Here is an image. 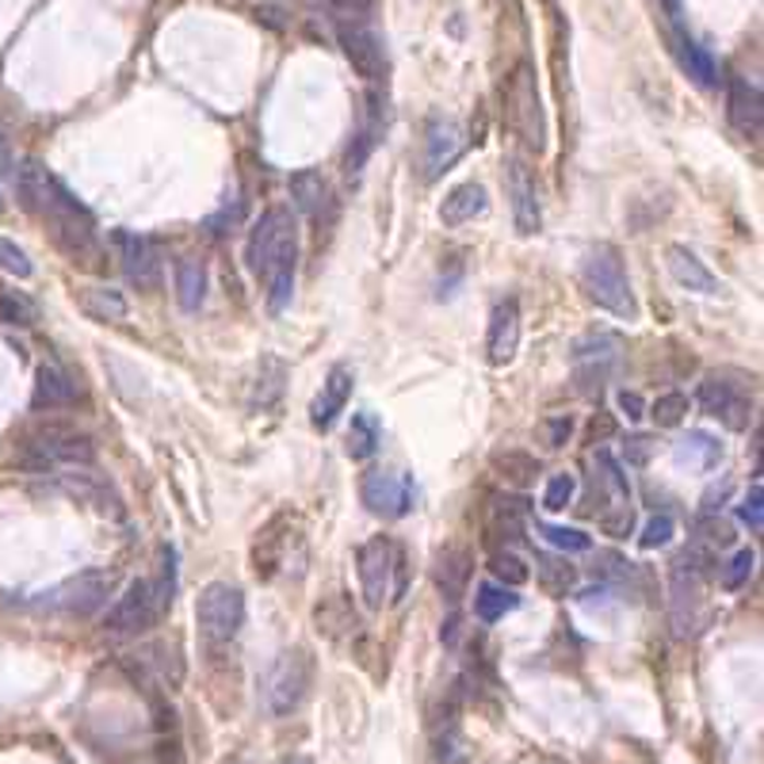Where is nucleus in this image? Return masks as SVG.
Wrapping results in <instances>:
<instances>
[{
	"label": "nucleus",
	"instance_id": "f257e3e1",
	"mask_svg": "<svg viewBox=\"0 0 764 764\" xmlns=\"http://www.w3.org/2000/svg\"><path fill=\"white\" fill-rule=\"evenodd\" d=\"M245 260L249 272L268 280V306L272 314L287 310L291 295H295V265H298V230L295 214L287 207H272L260 214L252 226L249 245H245Z\"/></svg>",
	"mask_w": 764,
	"mask_h": 764
},
{
	"label": "nucleus",
	"instance_id": "f03ea898",
	"mask_svg": "<svg viewBox=\"0 0 764 764\" xmlns=\"http://www.w3.org/2000/svg\"><path fill=\"white\" fill-rule=\"evenodd\" d=\"M161 559H165V566H161L157 581H153V577H138V581H130L127 592L111 604V612H107V631H111V635H142V631H150L153 623L161 620V612L173 604V589H176L173 551L165 546Z\"/></svg>",
	"mask_w": 764,
	"mask_h": 764
},
{
	"label": "nucleus",
	"instance_id": "7ed1b4c3",
	"mask_svg": "<svg viewBox=\"0 0 764 764\" xmlns=\"http://www.w3.org/2000/svg\"><path fill=\"white\" fill-rule=\"evenodd\" d=\"M581 287L600 310L615 314V318H635V298H631L627 268L615 245L600 242L585 252L581 260Z\"/></svg>",
	"mask_w": 764,
	"mask_h": 764
},
{
	"label": "nucleus",
	"instance_id": "20e7f679",
	"mask_svg": "<svg viewBox=\"0 0 764 764\" xmlns=\"http://www.w3.org/2000/svg\"><path fill=\"white\" fill-rule=\"evenodd\" d=\"M314 684V658L306 650H283L280 658L272 661V669L260 681V704L272 719H283V715L298 712L303 700L310 696Z\"/></svg>",
	"mask_w": 764,
	"mask_h": 764
},
{
	"label": "nucleus",
	"instance_id": "39448f33",
	"mask_svg": "<svg viewBox=\"0 0 764 764\" xmlns=\"http://www.w3.org/2000/svg\"><path fill=\"white\" fill-rule=\"evenodd\" d=\"M20 462L27 470H54V467H92L96 462V447L84 432L61 428V424H46V428L31 432L23 439Z\"/></svg>",
	"mask_w": 764,
	"mask_h": 764
},
{
	"label": "nucleus",
	"instance_id": "423d86ee",
	"mask_svg": "<svg viewBox=\"0 0 764 764\" xmlns=\"http://www.w3.org/2000/svg\"><path fill=\"white\" fill-rule=\"evenodd\" d=\"M712 559L704 551H684L681 559L673 562V631L677 638H689L700 631L704 623V581L712 574Z\"/></svg>",
	"mask_w": 764,
	"mask_h": 764
},
{
	"label": "nucleus",
	"instance_id": "0eeeda50",
	"mask_svg": "<svg viewBox=\"0 0 764 764\" xmlns=\"http://www.w3.org/2000/svg\"><path fill=\"white\" fill-rule=\"evenodd\" d=\"M196 623L207 646H226L245 623V592L230 581H211L196 600Z\"/></svg>",
	"mask_w": 764,
	"mask_h": 764
},
{
	"label": "nucleus",
	"instance_id": "6e6552de",
	"mask_svg": "<svg viewBox=\"0 0 764 764\" xmlns=\"http://www.w3.org/2000/svg\"><path fill=\"white\" fill-rule=\"evenodd\" d=\"M111 585H115L111 569H81L77 577L61 581L58 589L43 592L38 608H46V612H61V615H92L107 604Z\"/></svg>",
	"mask_w": 764,
	"mask_h": 764
},
{
	"label": "nucleus",
	"instance_id": "1a4fd4ad",
	"mask_svg": "<svg viewBox=\"0 0 764 764\" xmlns=\"http://www.w3.org/2000/svg\"><path fill=\"white\" fill-rule=\"evenodd\" d=\"M46 219H50V226H54V242H58L69 257L73 260L96 257V222H92V214L84 211L61 184H58V191H54L50 207H46Z\"/></svg>",
	"mask_w": 764,
	"mask_h": 764
},
{
	"label": "nucleus",
	"instance_id": "9d476101",
	"mask_svg": "<svg viewBox=\"0 0 764 764\" xmlns=\"http://www.w3.org/2000/svg\"><path fill=\"white\" fill-rule=\"evenodd\" d=\"M508 119H513L516 134L531 145V150H543V104H539V89L536 77H531V66H520L513 73V84H508Z\"/></svg>",
	"mask_w": 764,
	"mask_h": 764
},
{
	"label": "nucleus",
	"instance_id": "9b49d317",
	"mask_svg": "<svg viewBox=\"0 0 764 764\" xmlns=\"http://www.w3.org/2000/svg\"><path fill=\"white\" fill-rule=\"evenodd\" d=\"M620 352H623V341L612 333H597V337H585V341L574 344V379H577V390L581 393H597L600 386L608 383L612 367L620 364Z\"/></svg>",
	"mask_w": 764,
	"mask_h": 764
},
{
	"label": "nucleus",
	"instance_id": "f8f14e48",
	"mask_svg": "<svg viewBox=\"0 0 764 764\" xmlns=\"http://www.w3.org/2000/svg\"><path fill=\"white\" fill-rule=\"evenodd\" d=\"M700 405H704L707 416H719L730 432H745L753 421V398L742 390L738 383L722 379V375H707L700 383Z\"/></svg>",
	"mask_w": 764,
	"mask_h": 764
},
{
	"label": "nucleus",
	"instance_id": "ddd939ff",
	"mask_svg": "<svg viewBox=\"0 0 764 764\" xmlns=\"http://www.w3.org/2000/svg\"><path fill=\"white\" fill-rule=\"evenodd\" d=\"M360 497L383 520H401L413 508V482H409V474H398V470H372L360 482Z\"/></svg>",
	"mask_w": 764,
	"mask_h": 764
},
{
	"label": "nucleus",
	"instance_id": "4468645a",
	"mask_svg": "<svg viewBox=\"0 0 764 764\" xmlns=\"http://www.w3.org/2000/svg\"><path fill=\"white\" fill-rule=\"evenodd\" d=\"M115 249H119V260H122V275L130 283H138L142 291L157 287L161 283V252L150 237H138V234H127V230H115L111 234Z\"/></svg>",
	"mask_w": 764,
	"mask_h": 764
},
{
	"label": "nucleus",
	"instance_id": "2eb2a0df",
	"mask_svg": "<svg viewBox=\"0 0 764 764\" xmlns=\"http://www.w3.org/2000/svg\"><path fill=\"white\" fill-rule=\"evenodd\" d=\"M462 145V127L455 119H432L428 130H424V153H421V168H424V180H439L447 168L459 161Z\"/></svg>",
	"mask_w": 764,
	"mask_h": 764
},
{
	"label": "nucleus",
	"instance_id": "dca6fc26",
	"mask_svg": "<svg viewBox=\"0 0 764 764\" xmlns=\"http://www.w3.org/2000/svg\"><path fill=\"white\" fill-rule=\"evenodd\" d=\"M360 566V589H364L367 608H383L386 592H390V574H393V546L386 539H367L356 554Z\"/></svg>",
	"mask_w": 764,
	"mask_h": 764
},
{
	"label": "nucleus",
	"instance_id": "f3484780",
	"mask_svg": "<svg viewBox=\"0 0 764 764\" xmlns=\"http://www.w3.org/2000/svg\"><path fill=\"white\" fill-rule=\"evenodd\" d=\"M341 50L364 81H383L386 77V50L367 23H341Z\"/></svg>",
	"mask_w": 764,
	"mask_h": 764
},
{
	"label": "nucleus",
	"instance_id": "a211bd4d",
	"mask_svg": "<svg viewBox=\"0 0 764 764\" xmlns=\"http://www.w3.org/2000/svg\"><path fill=\"white\" fill-rule=\"evenodd\" d=\"M520 349V306L516 298L493 306L490 314V337H485V352H490V364H508Z\"/></svg>",
	"mask_w": 764,
	"mask_h": 764
},
{
	"label": "nucleus",
	"instance_id": "6ab92c4d",
	"mask_svg": "<svg viewBox=\"0 0 764 764\" xmlns=\"http://www.w3.org/2000/svg\"><path fill=\"white\" fill-rule=\"evenodd\" d=\"M470 574H474V559H470L467 546H444L436 554V566H432V581L436 589L444 592L447 600H459L467 597V585H470Z\"/></svg>",
	"mask_w": 764,
	"mask_h": 764
},
{
	"label": "nucleus",
	"instance_id": "aec40b11",
	"mask_svg": "<svg viewBox=\"0 0 764 764\" xmlns=\"http://www.w3.org/2000/svg\"><path fill=\"white\" fill-rule=\"evenodd\" d=\"M352 383H356V379H352L349 367H333V372L326 375L321 393L314 398V405H310L314 428H333L337 416L344 413V405H349V398H352Z\"/></svg>",
	"mask_w": 764,
	"mask_h": 764
},
{
	"label": "nucleus",
	"instance_id": "412c9836",
	"mask_svg": "<svg viewBox=\"0 0 764 764\" xmlns=\"http://www.w3.org/2000/svg\"><path fill=\"white\" fill-rule=\"evenodd\" d=\"M727 107H730V122H734L738 134L745 138H761V122H764V107H761V89L742 77L730 81V96H727Z\"/></svg>",
	"mask_w": 764,
	"mask_h": 764
},
{
	"label": "nucleus",
	"instance_id": "4be33fe9",
	"mask_svg": "<svg viewBox=\"0 0 764 764\" xmlns=\"http://www.w3.org/2000/svg\"><path fill=\"white\" fill-rule=\"evenodd\" d=\"M508 196H513L516 230L524 237H531L539 230V199H536V180H531L524 165H508Z\"/></svg>",
	"mask_w": 764,
	"mask_h": 764
},
{
	"label": "nucleus",
	"instance_id": "5701e85b",
	"mask_svg": "<svg viewBox=\"0 0 764 764\" xmlns=\"http://www.w3.org/2000/svg\"><path fill=\"white\" fill-rule=\"evenodd\" d=\"M15 191H20L23 211L46 214V207H50L54 191H58V180H54V176L46 173V168L38 165V161H23V165L15 168Z\"/></svg>",
	"mask_w": 764,
	"mask_h": 764
},
{
	"label": "nucleus",
	"instance_id": "b1692460",
	"mask_svg": "<svg viewBox=\"0 0 764 764\" xmlns=\"http://www.w3.org/2000/svg\"><path fill=\"white\" fill-rule=\"evenodd\" d=\"M666 265H669V275H673L681 287L696 291V295H715V291H719V280H715L704 268V260L692 249H684V245H673V249L666 252Z\"/></svg>",
	"mask_w": 764,
	"mask_h": 764
},
{
	"label": "nucleus",
	"instance_id": "393cba45",
	"mask_svg": "<svg viewBox=\"0 0 764 764\" xmlns=\"http://www.w3.org/2000/svg\"><path fill=\"white\" fill-rule=\"evenodd\" d=\"M490 207V196H485L482 184H459V188L447 191L444 207H439V219L447 226H462V222H474L478 214H485Z\"/></svg>",
	"mask_w": 764,
	"mask_h": 764
},
{
	"label": "nucleus",
	"instance_id": "a878e982",
	"mask_svg": "<svg viewBox=\"0 0 764 764\" xmlns=\"http://www.w3.org/2000/svg\"><path fill=\"white\" fill-rule=\"evenodd\" d=\"M77 398V386L61 367L43 364L35 375V393H31V405L35 409H66Z\"/></svg>",
	"mask_w": 764,
	"mask_h": 764
},
{
	"label": "nucleus",
	"instance_id": "bb28decb",
	"mask_svg": "<svg viewBox=\"0 0 764 764\" xmlns=\"http://www.w3.org/2000/svg\"><path fill=\"white\" fill-rule=\"evenodd\" d=\"M207 298V265L199 257H180L176 260V303L180 310L196 314Z\"/></svg>",
	"mask_w": 764,
	"mask_h": 764
},
{
	"label": "nucleus",
	"instance_id": "cd10ccee",
	"mask_svg": "<svg viewBox=\"0 0 764 764\" xmlns=\"http://www.w3.org/2000/svg\"><path fill=\"white\" fill-rule=\"evenodd\" d=\"M66 490L73 493V497L89 501V505H96L99 513H111V516H122V505L119 497H115V490L104 482V478H96L92 470H77V474H66Z\"/></svg>",
	"mask_w": 764,
	"mask_h": 764
},
{
	"label": "nucleus",
	"instance_id": "c85d7f7f",
	"mask_svg": "<svg viewBox=\"0 0 764 764\" xmlns=\"http://www.w3.org/2000/svg\"><path fill=\"white\" fill-rule=\"evenodd\" d=\"M291 199H295V207L303 214H314V219L321 222V207H329V184L321 173H314V168H303V173L291 176Z\"/></svg>",
	"mask_w": 764,
	"mask_h": 764
},
{
	"label": "nucleus",
	"instance_id": "c756f323",
	"mask_svg": "<svg viewBox=\"0 0 764 764\" xmlns=\"http://www.w3.org/2000/svg\"><path fill=\"white\" fill-rule=\"evenodd\" d=\"M673 455H677V462H681V467L715 470V467H719V459H722V444L715 436H707V432H689V436L673 447Z\"/></svg>",
	"mask_w": 764,
	"mask_h": 764
},
{
	"label": "nucleus",
	"instance_id": "7c9ffc66",
	"mask_svg": "<svg viewBox=\"0 0 764 764\" xmlns=\"http://www.w3.org/2000/svg\"><path fill=\"white\" fill-rule=\"evenodd\" d=\"M77 306H81L92 321L127 318V298H122V291H111V287H84L81 295H77Z\"/></svg>",
	"mask_w": 764,
	"mask_h": 764
},
{
	"label": "nucleus",
	"instance_id": "2f4dec72",
	"mask_svg": "<svg viewBox=\"0 0 764 764\" xmlns=\"http://www.w3.org/2000/svg\"><path fill=\"white\" fill-rule=\"evenodd\" d=\"M516 608H520V597H516L508 585H478V592H474V615L482 623L505 620V615L516 612Z\"/></svg>",
	"mask_w": 764,
	"mask_h": 764
},
{
	"label": "nucleus",
	"instance_id": "473e14b6",
	"mask_svg": "<svg viewBox=\"0 0 764 764\" xmlns=\"http://www.w3.org/2000/svg\"><path fill=\"white\" fill-rule=\"evenodd\" d=\"M536 574H539V589H543L546 597H566L577 585V566H569L566 559H554V554H539Z\"/></svg>",
	"mask_w": 764,
	"mask_h": 764
},
{
	"label": "nucleus",
	"instance_id": "72a5a7b5",
	"mask_svg": "<svg viewBox=\"0 0 764 764\" xmlns=\"http://www.w3.org/2000/svg\"><path fill=\"white\" fill-rule=\"evenodd\" d=\"M379 439H383V428H379V416L375 413H356L349 424V455L352 459H372L379 451Z\"/></svg>",
	"mask_w": 764,
	"mask_h": 764
},
{
	"label": "nucleus",
	"instance_id": "f704fd0d",
	"mask_svg": "<svg viewBox=\"0 0 764 764\" xmlns=\"http://www.w3.org/2000/svg\"><path fill=\"white\" fill-rule=\"evenodd\" d=\"M493 470H497L508 485L524 490V485L536 482L539 459H536V455H528V451H497V455H493Z\"/></svg>",
	"mask_w": 764,
	"mask_h": 764
},
{
	"label": "nucleus",
	"instance_id": "c9c22d12",
	"mask_svg": "<svg viewBox=\"0 0 764 764\" xmlns=\"http://www.w3.org/2000/svg\"><path fill=\"white\" fill-rule=\"evenodd\" d=\"M314 620H318V627L326 631V635H341V631L356 627V612H352L349 600H344L341 592H333V597L321 600L318 612H314Z\"/></svg>",
	"mask_w": 764,
	"mask_h": 764
},
{
	"label": "nucleus",
	"instance_id": "e433bc0d",
	"mask_svg": "<svg viewBox=\"0 0 764 764\" xmlns=\"http://www.w3.org/2000/svg\"><path fill=\"white\" fill-rule=\"evenodd\" d=\"M520 501H493V508H490V524H485V531L490 536H501V539H516L520 536Z\"/></svg>",
	"mask_w": 764,
	"mask_h": 764
},
{
	"label": "nucleus",
	"instance_id": "4c0bfd02",
	"mask_svg": "<svg viewBox=\"0 0 764 764\" xmlns=\"http://www.w3.org/2000/svg\"><path fill=\"white\" fill-rule=\"evenodd\" d=\"M681 61H684V69H689V77L696 84H715V61H712V54H707L700 43H692V38H681Z\"/></svg>",
	"mask_w": 764,
	"mask_h": 764
},
{
	"label": "nucleus",
	"instance_id": "58836bf2",
	"mask_svg": "<svg viewBox=\"0 0 764 764\" xmlns=\"http://www.w3.org/2000/svg\"><path fill=\"white\" fill-rule=\"evenodd\" d=\"M753 566H757V554H753L750 546H745V551H738L734 559H730L727 566L719 569V585H722L727 592H738V589H742V585L753 577Z\"/></svg>",
	"mask_w": 764,
	"mask_h": 764
},
{
	"label": "nucleus",
	"instance_id": "ea45409f",
	"mask_svg": "<svg viewBox=\"0 0 764 764\" xmlns=\"http://www.w3.org/2000/svg\"><path fill=\"white\" fill-rule=\"evenodd\" d=\"M592 574L600 577V581H615V585H627L631 577L638 574L635 562H627L623 554H612V551H600L597 554V566H592Z\"/></svg>",
	"mask_w": 764,
	"mask_h": 764
},
{
	"label": "nucleus",
	"instance_id": "a19ab883",
	"mask_svg": "<svg viewBox=\"0 0 764 764\" xmlns=\"http://www.w3.org/2000/svg\"><path fill=\"white\" fill-rule=\"evenodd\" d=\"M490 574L497 577L501 585H508V589H516V585H524L528 581V574L531 569L524 566V559H516V554H508V551H497L490 559Z\"/></svg>",
	"mask_w": 764,
	"mask_h": 764
},
{
	"label": "nucleus",
	"instance_id": "79ce46f5",
	"mask_svg": "<svg viewBox=\"0 0 764 764\" xmlns=\"http://www.w3.org/2000/svg\"><path fill=\"white\" fill-rule=\"evenodd\" d=\"M689 413V398L684 393H661L658 401L650 405V416L658 421V428H677Z\"/></svg>",
	"mask_w": 764,
	"mask_h": 764
},
{
	"label": "nucleus",
	"instance_id": "37998d69",
	"mask_svg": "<svg viewBox=\"0 0 764 764\" xmlns=\"http://www.w3.org/2000/svg\"><path fill=\"white\" fill-rule=\"evenodd\" d=\"M696 536H700V546H730L734 543V528L719 516H700L696 520Z\"/></svg>",
	"mask_w": 764,
	"mask_h": 764
},
{
	"label": "nucleus",
	"instance_id": "c03bdc74",
	"mask_svg": "<svg viewBox=\"0 0 764 764\" xmlns=\"http://www.w3.org/2000/svg\"><path fill=\"white\" fill-rule=\"evenodd\" d=\"M0 268H4L8 275H15V280H31V272H35L27 252L15 242H8V237H0Z\"/></svg>",
	"mask_w": 764,
	"mask_h": 764
},
{
	"label": "nucleus",
	"instance_id": "a18cd8bd",
	"mask_svg": "<svg viewBox=\"0 0 764 764\" xmlns=\"http://www.w3.org/2000/svg\"><path fill=\"white\" fill-rule=\"evenodd\" d=\"M0 318H4L8 326H31L38 314H35V303H27L23 295L4 291V295H0Z\"/></svg>",
	"mask_w": 764,
	"mask_h": 764
},
{
	"label": "nucleus",
	"instance_id": "49530a36",
	"mask_svg": "<svg viewBox=\"0 0 764 764\" xmlns=\"http://www.w3.org/2000/svg\"><path fill=\"white\" fill-rule=\"evenodd\" d=\"M543 536L551 546H559V551H589L592 539L585 536V531L577 528H559V524H543Z\"/></svg>",
	"mask_w": 764,
	"mask_h": 764
},
{
	"label": "nucleus",
	"instance_id": "de8ad7c7",
	"mask_svg": "<svg viewBox=\"0 0 764 764\" xmlns=\"http://www.w3.org/2000/svg\"><path fill=\"white\" fill-rule=\"evenodd\" d=\"M600 528L612 539H627L635 531V508L631 505H615L612 513H600Z\"/></svg>",
	"mask_w": 764,
	"mask_h": 764
},
{
	"label": "nucleus",
	"instance_id": "09e8293b",
	"mask_svg": "<svg viewBox=\"0 0 764 764\" xmlns=\"http://www.w3.org/2000/svg\"><path fill=\"white\" fill-rule=\"evenodd\" d=\"M574 490H577L574 474H554L551 482H546L543 505L551 508V513H562V508H566L569 501H574Z\"/></svg>",
	"mask_w": 764,
	"mask_h": 764
},
{
	"label": "nucleus",
	"instance_id": "8fccbe9b",
	"mask_svg": "<svg viewBox=\"0 0 764 764\" xmlns=\"http://www.w3.org/2000/svg\"><path fill=\"white\" fill-rule=\"evenodd\" d=\"M372 8H375V0H329V12L341 23H367Z\"/></svg>",
	"mask_w": 764,
	"mask_h": 764
},
{
	"label": "nucleus",
	"instance_id": "3c124183",
	"mask_svg": "<svg viewBox=\"0 0 764 764\" xmlns=\"http://www.w3.org/2000/svg\"><path fill=\"white\" fill-rule=\"evenodd\" d=\"M673 531H677V524L669 520V516H654V520L646 524V531H643V539H638V543H643L646 551H658V546H666L669 539H673Z\"/></svg>",
	"mask_w": 764,
	"mask_h": 764
},
{
	"label": "nucleus",
	"instance_id": "603ef678",
	"mask_svg": "<svg viewBox=\"0 0 764 764\" xmlns=\"http://www.w3.org/2000/svg\"><path fill=\"white\" fill-rule=\"evenodd\" d=\"M569 432H574V416H569V413L551 416V421L543 424V444L546 447H562L569 439Z\"/></svg>",
	"mask_w": 764,
	"mask_h": 764
},
{
	"label": "nucleus",
	"instance_id": "864d4df0",
	"mask_svg": "<svg viewBox=\"0 0 764 764\" xmlns=\"http://www.w3.org/2000/svg\"><path fill=\"white\" fill-rule=\"evenodd\" d=\"M615 428H620V424H615L612 413H604V409H600V413H592V421H589V444H608V439L615 436Z\"/></svg>",
	"mask_w": 764,
	"mask_h": 764
},
{
	"label": "nucleus",
	"instance_id": "5fc2aeb1",
	"mask_svg": "<svg viewBox=\"0 0 764 764\" xmlns=\"http://www.w3.org/2000/svg\"><path fill=\"white\" fill-rule=\"evenodd\" d=\"M742 520L750 524L753 531H761L764 528V513H761V485H753V493L745 497V505H742Z\"/></svg>",
	"mask_w": 764,
	"mask_h": 764
},
{
	"label": "nucleus",
	"instance_id": "6e6d98bb",
	"mask_svg": "<svg viewBox=\"0 0 764 764\" xmlns=\"http://www.w3.org/2000/svg\"><path fill=\"white\" fill-rule=\"evenodd\" d=\"M623 451H627V462H635V467H643V462L650 459L654 444H650V436H631Z\"/></svg>",
	"mask_w": 764,
	"mask_h": 764
},
{
	"label": "nucleus",
	"instance_id": "4d7b16f0",
	"mask_svg": "<svg viewBox=\"0 0 764 764\" xmlns=\"http://www.w3.org/2000/svg\"><path fill=\"white\" fill-rule=\"evenodd\" d=\"M620 409L631 416V421H638V416L646 413V405H643V398H638L635 390H620Z\"/></svg>",
	"mask_w": 764,
	"mask_h": 764
},
{
	"label": "nucleus",
	"instance_id": "13d9d810",
	"mask_svg": "<svg viewBox=\"0 0 764 764\" xmlns=\"http://www.w3.org/2000/svg\"><path fill=\"white\" fill-rule=\"evenodd\" d=\"M0 176H15V161H12V153H8L4 138H0Z\"/></svg>",
	"mask_w": 764,
	"mask_h": 764
},
{
	"label": "nucleus",
	"instance_id": "bf43d9fd",
	"mask_svg": "<svg viewBox=\"0 0 764 764\" xmlns=\"http://www.w3.org/2000/svg\"><path fill=\"white\" fill-rule=\"evenodd\" d=\"M283 764H314L310 757H291V761H283Z\"/></svg>",
	"mask_w": 764,
	"mask_h": 764
},
{
	"label": "nucleus",
	"instance_id": "052dcab7",
	"mask_svg": "<svg viewBox=\"0 0 764 764\" xmlns=\"http://www.w3.org/2000/svg\"><path fill=\"white\" fill-rule=\"evenodd\" d=\"M0 211H4V191H0Z\"/></svg>",
	"mask_w": 764,
	"mask_h": 764
},
{
	"label": "nucleus",
	"instance_id": "680f3d73",
	"mask_svg": "<svg viewBox=\"0 0 764 764\" xmlns=\"http://www.w3.org/2000/svg\"><path fill=\"white\" fill-rule=\"evenodd\" d=\"M237 764H245V761H237Z\"/></svg>",
	"mask_w": 764,
	"mask_h": 764
}]
</instances>
